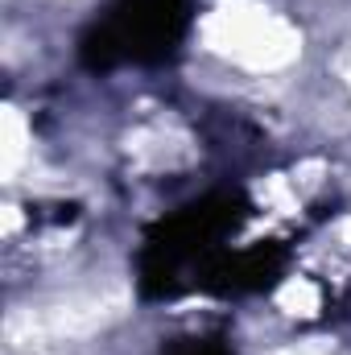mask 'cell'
I'll list each match as a JSON object with an SVG mask.
<instances>
[{
  "label": "cell",
  "instance_id": "3",
  "mask_svg": "<svg viewBox=\"0 0 351 355\" xmlns=\"http://www.w3.org/2000/svg\"><path fill=\"white\" fill-rule=\"evenodd\" d=\"M166 355H232V347H223L219 339H182Z\"/></svg>",
  "mask_w": 351,
  "mask_h": 355
},
{
  "label": "cell",
  "instance_id": "2",
  "mask_svg": "<svg viewBox=\"0 0 351 355\" xmlns=\"http://www.w3.org/2000/svg\"><path fill=\"white\" fill-rule=\"evenodd\" d=\"M194 21V0H108L79 42L87 71L153 67L174 58Z\"/></svg>",
  "mask_w": 351,
  "mask_h": 355
},
{
  "label": "cell",
  "instance_id": "1",
  "mask_svg": "<svg viewBox=\"0 0 351 355\" xmlns=\"http://www.w3.org/2000/svg\"><path fill=\"white\" fill-rule=\"evenodd\" d=\"M248 198L240 190H215L198 202L178 207L145 232L137 281L145 297H178L203 289L211 268L232 252V236L248 219Z\"/></svg>",
  "mask_w": 351,
  "mask_h": 355
}]
</instances>
